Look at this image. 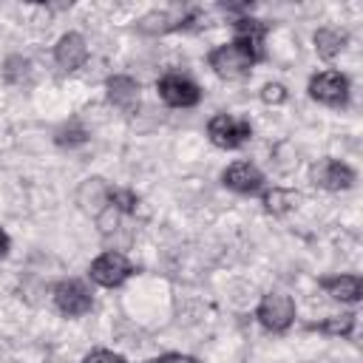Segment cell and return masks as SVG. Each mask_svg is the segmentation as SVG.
<instances>
[{
    "mask_svg": "<svg viewBox=\"0 0 363 363\" xmlns=\"http://www.w3.org/2000/svg\"><path fill=\"white\" fill-rule=\"evenodd\" d=\"M108 204H113L119 213H133L136 204H139V199L130 190H113V187H108Z\"/></svg>",
    "mask_w": 363,
    "mask_h": 363,
    "instance_id": "cell-17",
    "label": "cell"
},
{
    "mask_svg": "<svg viewBox=\"0 0 363 363\" xmlns=\"http://www.w3.org/2000/svg\"><path fill=\"white\" fill-rule=\"evenodd\" d=\"M147 363H199V360H196V357H190V354L167 352V354H162V357H153V360H147Z\"/></svg>",
    "mask_w": 363,
    "mask_h": 363,
    "instance_id": "cell-22",
    "label": "cell"
},
{
    "mask_svg": "<svg viewBox=\"0 0 363 363\" xmlns=\"http://www.w3.org/2000/svg\"><path fill=\"white\" fill-rule=\"evenodd\" d=\"M54 303H57V309L62 315L79 318V315H85L91 309L94 301H91V292L85 289V284H79V281H62L54 289Z\"/></svg>",
    "mask_w": 363,
    "mask_h": 363,
    "instance_id": "cell-7",
    "label": "cell"
},
{
    "mask_svg": "<svg viewBox=\"0 0 363 363\" xmlns=\"http://www.w3.org/2000/svg\"><path fill=\"white\" fill-rule=\"evenodd\" d=\"M82 363H125V357L116 352H108V349H94L91 354H85Z\"/></svg>",
    "mask_w": 363,
    "mask_h": 363,
    "instance_id": "cell-21",
    "label": "cell"
},
{
    "mask_svg": "<svg viewBox=\"0 0 363 363\" xmlns=\"http://www.w3.org/2000/svg\"><path fill=\"white\" fill-rule=\"evenodd\" d=\"M320 286L335 298V301H343V303H354L360 301L363 295V281L357 275H335V278H323Z\"/></svg>",
    "mask_w": 363,
    "mask_h": 363,
    "instance_id": "cell-12",
    "label": "cell"
},
{
    "mask_svg": "<svg viewBox=\"0 0 363 363\" xmlns=\"http://www.w3.org/2000/svg\"><path fill=\"white\" fill-rule=\"evenodd\" d=\"M9 252V235L0 230V255H6Z\"/></svg>",
    "mask_w": 363,
    "mask_h": 363,
    "instance_id": "cell-23",
    "label": "cell"
},
{
    "mask_svg": "<svg viewBox=\"0 0 363 363\" xmlns=\"http://www.w3.org/2000/svg\"><path fill=\"white\" fill-rule=\"evenodd\" d=\"M233 26H235V37H238V40H247V43H252L255 48H261V40H264V34H267V23L252 20V17H238Z\"/></svg>",
    "mask_w": 363,
    "mask_h": 363,
    "instance_id": "cell-14",
    "label": "cell"
},
{
    "mask_svg": "<svg viewBox=\"0 0 363 363\" xmlns=\"http://www.w3.org/2000/svg\"><path fill=\"white\" fill-rule=\"evenodd\" d=\"M343 45H346V34L343 31H337V28H318L315 31V51H318V57L332 60V57H337L343 51Z\"/></svg>",
    "mask_w": 363,
    "mask_h": 363,
    "instance_id": "cell-13",
    "label": "cell"
},
{
    "mask_svg": "<svg viewBox=\"0 0 363 363\" xmlns=\"http://www.w3.org/2000/svg\"><path fill=\"white\" fill-rule=\"evenodd\" d=\"M133 272L130 261L122 255V252H102L94 264H91V278L99 284V286H119L128 275Z\"/></svg>",
    "mask_w": 363,
    "mask_h": 363,
    "instance_id": "cell-6",
    "label": "cell"
},
{
    "mask_svg": "<svg viewBox=\"0 0 363 363\" xmlns=\"http://www.w3.org/2000/svg\"><path fill=\"white\" fill-rule=\"evenodd\" d=\"M54 60H57V65H60L62 71H77V68L88 60V45H85V40H82L77 31L62 34L60 43H57V48H54Z\"/></svg>",
    "mask_w": 363,
    "mask_h": 363,
    "instance_id": "cell-10",
    "label": "cell"
},
{
    "mask_svg": "<svg viewBox=\"0 0 363 363\" xmlns=\"http://www.w3.org/2000/svg\"><path fill=\"white\" fill-rule=\"evenodd\" d=\"M54 139H57V145H79V142H85V130L77 128V125H71V130L68 128H60Z\"/></svg>",
    "mask_w": 363,
    "mask_h": 363,
    "instance_id": "cell-20",
    "label": "cell"
},
{
    "mask_svg": "<svg viewBox=\"0 0 363 363\" xmlns=\"http://www.w3.org/2000/svg\"><path fill=\"white\" fill-rule=\"evenodd\" d=\"M108 99L122 108L125 113H133L139 108V82L133 77H111L108 79Z\"/></svg>",
    "mask_w": 363,
    "mask_h": 363,
    "instance_id": "cell-11",
    "label": "cell"
},
{
    "mask_svg": "<svg viewBox=\"0 0 363 363\" xmlns=\"http://www.w3.org/2000/svg\"><path fill=\"white\" fill-rule=\"evenodd\" d=\"M312 329H320L326 335H340V337H349L352 329H354V315L352 312H343V315H332L320 323H312Z\"/></svg>",
    "mask_w": 363,
    "mask_h": 363,
    "instance_id": "cell-15",
    "label": "cell"
},
{
    "mask_svg": "<svg viewBox=\"0 0 363 363\" xmlns=\"http://www.w3.org/2000/svg\"><path fill=\"white\" fill-rule=\"evenodd\" d=\"M295 201H298V193H289V190H272L264 196V204L269 213H286Z\"/></svg>",
    "mask_w": 363,
    "mask_h": 363,
    "instance_id": "cell-16",
    "label": "cell"
},
{
    "mask_svg": "<svg viewBox=\"0 0 363 363\" xmlns=\"http://www.w3.org/2000/svg\"><path fill=\"white\" fill-rule=\"evenodd\" d=\"M312 179H315V184H320L326 190H346L354 184V170L337 159H326L312 170Z\"/></svg>",
    "mask_w": 363,
    "mask_h": 363,
    "instance_id": "cell-9",
    "label": "cell"
},
{
    "mask_svg": "<svg viewBox=\"0 0 363 363\" xmlns=\"http://www.w3.org/2000/svg\"><path fill=\"white\" fill-rule=\"evenodd\" d=\"M309 96L323 105L343 108L349 102V79L337 71H320L309 79Z\"/></svg>",
    "mask_w": 363,
    "mask_h": 363,
    "instance_id": "cell-4",
    "label": "cell"
},
{
    "mask_svg": "<svg viewBox=\"0 0 363 363\" xmlns=\"http://www.w3.org/2000/svg\"><path fill=\"white\" fill-rule=\"evenodd\" d=\"M255 318H258L267 329L284 332V329H289L292 320H295V301H292L289 295H284V292H269V295L261 298V303H258V309H255Z\"/></svg>",
    "mask_w": 363,
    "mask_h": 363,
    "instance_id": "cell-3",
    "label": "cell"
},
{
    "mask_svg": "<svg viewBox=\"0 0 363 363\" xmlns=\"http://www.w3.org/2000/svg\"><path fill=\"white\" fill-rule=\"evenodd\" d=\"M207 136L216 147L233 150V147H241L252 136V128H250L247 119H238V116H230V113H216L207 125Z\"/></svg>",
    "mask_w": 363,
    "mask_h": 363,
    "instance_id": "cell-2",
    "label": "cell"
},
{
    "mask_svg": "<svg viewBox=\"0 0 363 363\" xmlns=\"http://www.w3.org/2000/svg\"><path fill=\"white\" fill-rule=\"evenodd\" d=\"M159 96L173 108H193L201 99V91L193 79L182 74H164L159 79Z\"/></svg>",
    "mask_w": 363,
    "mask_h": 363,
    "instance_id": "cell-5",
    "label": "cell"
},
{
    "mask_svg": "<svg viewBox=\"0 0 363 363\" xmlns=\"http://www.w3.org/2000/svg\"><path fill=\"white\" fill-rule=\"evenodd\" d=\"M221 182L235 193H258L264 187V173L250 162H233L221 173Z\"/></svg>",
    "mask_w": 363,
    "mask_h": 363,
    "instance_id": "cell-8",
    "label": "cell"
},
{
    "mask_svg": "<svg viewBox=\"0 0 363 363\" xmlns=\"http://www.w3.org/2000/svg\"><path fill=\"white\" fill-rule=\"evenodd\" d=\"M28 77V60L23 57H9L6 60V79L9 82H23Z\"/></svg>",
    "mask_w": 363,
    "mask_h": 363,
    "instance_id": "cell-18",
    "label": "cell"
},
{
    "mask_svg": "<svg viewBox=\"0 0 363 363\" xmlns=\"http://www.w3.org/2000/svg\"><path fill=\"white\" fill-rule=\"evenodd\" d=\"M261 99H264L267 105H281V102L286 99V88H284L281 82H269V85L261 88Z\"/></svg>",
    "mask_w": 363,
    "mask_h": 363,
    "instance_id": "cell-19",
    "label": "cell"
},
{
    "mask_svg": "<svg viewBox=\"0 0 363 363\" xmlns=\"http://www.w3.org/2000/svg\"><path fill=\"white\" fill-rule=\"evenodd\" d=\"M258 57H261V48H255L252 43L235 37L233 43H224V45L213 48L207 62L221 79H241V77L250 74V68L255 65Z\"/></svg>",
    "mask_w": 363,
    "mask_h": 363,
    "instance_id": "cell-1",
    "label": "cell"
}]
</instances>
